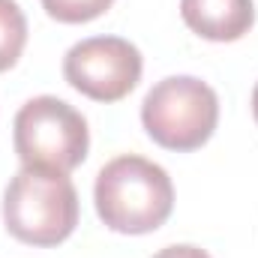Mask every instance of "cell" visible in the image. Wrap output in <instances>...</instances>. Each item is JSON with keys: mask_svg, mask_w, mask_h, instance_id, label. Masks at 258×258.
<instances>
[{"mask_svg": "<svg viewBox=\"0 0 258 258\" xmlns=\"http://www.w3.org/2000/svg\"><path fill=\"white\" fill-rule=\"evenodd\" d=\"M93 201L99 219L117 234H150L174 207V186L162 165L144 156H117L96 174Z\"/></svg>", "mask_w": 258, "mask_h": 258, "instance_id": "cell-1", "label": "cell"}, {"mask_svg": "<svg viewBox=\"0 0 258 258\" xmlns=\"http://www.w3.org/2000/svg\"><path fill=\"white\" fill-rule=\"evenodd\" d=\"M6 231L27 246H57L78 225V192L60 171L24 165L3 192Z\"/></svg>", "mask_w": 258, "mask_h": 258, "instance_id": "cell-2", "label": "cell"}, {"mask_svg": "<svg viewBox=\"0 0 258 258\" xmlns=\"http://www.w3.org/2000/svg\"><path fill=\"white\" fill-rule=\"evenodd\" d=\"M144 132L165 150H198L219 123V99L195 75H168L156 81L141 102Z\"/></svg>", "mask_w": 258, "mask_h": 258, "instance_id": "cell-3", "label": "cell"}, {"mask_svg": "<svg viewBox=\"0 0 258 258\" xmlns=\"http://www.w3.org/2000/svg\"><path fill=\"white\" fill-rule=\"evenodd\" d=\"M15 153L24 165L69 174L78 168L90 147V132L81 111L57 96L27 99L12 123Z\"/></svg>", "mask_w": 258, "mask_h": 258, "instance_id": "cell-4", "label": "cell"}, {"mask_svg": "<svg viewBox=\"0 0 258 258\" xmlns=\"http://www.w3.org/2000/svg\"><path fill=\"white\" fill-rule=\"evenodd\" d=\"M141 51L120 36H90L63 57V78L87 99L120 102L141 81Z\"/></svg>", "mask_w": 258, "mask_h": 258, "instance_id": "cell-5", "label": "cell"}, {"mask_svg": "<svg viewBox=\"0 0 258 258\" xmlns=\"http://www.w3.org/2000/svg\"><path fill=\"white\" fill-rule=\"evenodd\" d=\"M186 27L210 42H237L255 24L252 0H180Z\"/></svg>", "mask_w": 258, "mask_h": 258, "instance_id": "cell-6", "label": "cell"}, {"mask_svg": "<svg viewBox=\"0 0 258 258\" xmlns=\"http://www.w3.org/2000/svg\"><path fill=\"white\" fill-rule=\"evenodd\" d=\"M27 45V18L15 0H0V72L18 63Z\"/></svg>", "mask_w": 258, "mask_h": 258, "instance_id": "cell-7", "label": "cell"}, {"mask_svg": "<svg viewBox=\"0 0 258 258\" xmlns=\"http://www.w3.org/2000/svg\"><path fill=\"white\" fill-rule=\"evenodd\" d=\"M114 0H42L45 12L54 18V21H63V24H84V21H93L99 18L105 9H111Z\"/></svg>", "mask_w": 258, "mask_h": 258, "instance_id": "cell-8", "label": "cell"}, {"mask_svg": "<svg viewBox=\"0 0 258 258\" xmlns=\"http://www.w3.org/2000/svg\"><path fill=\"white\" fill-rule=\"evenodd\" d=\"M153 258H210L204 249H198V246H189V243H180V246H165V249H159Z\"/></svg>", "mask_w": 258, "mask_h": 258, "instance_id": "cell-9", "label": "cell"}, {"mask_svg": "<svg viewBox=\"0 0 258 258\" xmlns=\"http://www.w3.org/2000/svg\"><path fill=\"white\" fill-rule=\"evenodd\" d=\"M252 114H255V123H258V84H255V90H252Z\"/></svg>", "mask_w": 258, "mask_h": 258, "instance_id": "cell-10", "label": "cell"}]
</instances>
